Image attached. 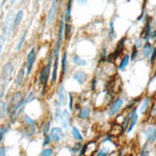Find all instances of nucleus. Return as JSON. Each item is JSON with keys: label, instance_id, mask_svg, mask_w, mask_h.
<instances>
[{"label": "nucleus", "instance_id": "1", "mask_svg": "<svg viewBox=\"0 0 156 156\" xmlns=\"http://www.w3.org/2000/svg\"><path fill=\"white\" fill-rule=\"evenodd\" d=\"M138 121V115H137V108H132V110L127 114L123 121V130L126 133H130L134 126L136 125Z\"/></svg>", "mask_w": 156, "mask_h": 156}, {"label": "nucleus", "instance_id": "2", "mask_svg": "<svg viewBox=\"0 0 156 156\" xmlns=\"http://www.w3.org/2000/svg\"><path fill=\"white\" fill-rule=\"evenodd\" d=\"M13 13L10 12L7 16L5 21H4V25H3V31H2V42L4 43L5 40L9 38L10 34L12 31V25H13Z\"/></svg>", "mask_w": 156, "mask_h": 156}, {"label": "nucleus", "instance_id": "3", "mask_svg": "<svg viewBox=\"0 0 156 156\" xmlns=\"http://www.w3.org/2000/svg\"><path fill=\"white\" fill-rule=\"evenodd\" d=\"M51 60L49 59L48 63H47V65L45 67H43L41 70H40L39 72V76H38V80L40 84H41L44 89L47 87V83H48L49 81V78H50V73H51Z\"/></svg>", "mask_w": 156, "mask_h": 156}, {"label": "nucleus", "instance_id": "4", "mask_svg": "<svg viewBox=\"0 0 156 156\" xmlns=\"http://www.w3.org/2000/svg\"><path fill=\"white\" fill-rule=\"evenodd\" d=\"M124 103H125L124 98L118 97L117 99H115L113 101V103L110 105L109 109H108V111H107L108 117H114L115 115L118 114L120 112V110L122 109V107L124 106Z\"/></svg>", "mask_w": 156, "mask_h": 156}, {"label": "nucleus", "instance_id": "5", "mask_svg": "<svg viewBox=\"0 0 156 156\" xmlns=\"http://www.w3.org/2000/svg\"><path fill=\"white\" fill-rule=\"evenodd\" d=\"M63 33H64V19L62 18V20H60V23H59V27H58V40H57V44H56L55 52H54V56H55V58L58 57L60 47H62V36H63Z\"/></svg>", "mask_w": 156, "mask_h": 156}, {"label": "nucleus", "instance_id": "6", "mask_svg": "<svg viewBox=\"0 0 156 156\" xmlns=\"http://www.w3.org/2000/svg\"><path fill=\"white\" fill-rule=\"evenodd\" d=\"M58 8V0H53L51 7L49 9V12H48V15H47V23L49 25L53 24L54 21H55L56 17H57Z\"/></svg>", "mask_w": 156, "mask_h": 156}, {"label": "nucleus", "instance_id": "7", "mask_svg": "<svg viewBox=\"0 0 156 156\" xmlns=\"http://www.w3.org/2000/svg\"><path fill=\"white\" fill-rule=\"evenodd\" d=\"M125 42H126V38H123L122 40H120V42L118 43L117 47H116V49H115V51L113 53L109 54V55H108V57L106 58L107 62H110V61H112V60H116L117 59V57L120 55L122 52H123Z\"/></svg>", "mask_w": 156, "mask_h": 156}, {"label": "nucleus", "instance_id": "8", "mask_svg": "<svg viewBox=\"0 0 156 156\" xmlns=\"http://www.w3.org/2000/svg\"><path fill=\"white\" fill-rule=\"evenodd\" d=\"M144 134H145L147 144H153L156 142V127L155 126L151 125L146 128Z\"/></svg>", "mask_w": 156, "mask_h": 156}, {"label": "nucleus", "instance_id": "9", "mask_svg": "<svg viewBox=\"0 0 156 156\" xmlns=\"http://www.w3.org/2000/svg\"><path fill=\"white\" fill-rule=\"evenodd\" d=\"M36 58H37L36 50L35 48H32L30 52L28 53V56H27V74H28V75L32 72L33 67L36 62Z\"/></svg>", "mask_w": 156, "mask_h": 156}, {"label": "nucleus", "instance_id": "10", "mask_svg": "<svg viewBox=\"0 0 156 156\" xmlns=\"http://www.w3.org/2000/svg\"><path fill=\"white\" fill-rule=\"evenodd\" d=\"M21 100H22V94H21V93H20V92H16L12 97V98L10 100V103H9L8 107H7V111L10 113Z\"/></svg>", "mask_w": 156, "mask_h": 156}, {"label": "nucleus", "instance_id": "11", "mask_svg": "<svg viewBox=\"0 0 156 156\" xmlns=\"http://www.w3.org/2000/svg\"><path fill=\"white\" fill-rule=\"evenodd\" d=\"M63 131L60 127H53L51 129V132H50V137L52 139V141L54 142H60L63 138Z\"/></svg>", "mask_w": 156, "mask_h": 156}, {"label": "nucleus", "instance_id": "12", "mask_svg": "<svg viewBox=\"0 0 156 156\" xmlns=\"http://www.w3.org/2000/svg\"><path fill=\"white\" fill-rule=\"evenodd\" d=\"M73 79L76 80L80 85H84L88 79V75L83 70H78L73 74Z\"/></svg>", "mask_w": 156, "mask_h": 156}, {"label": "nucleus", "instance_id": "13", "mask_svg": "<svg viewBox=\"0 0 156 156\" xmlns=\"http://www.w3.org/2000/svg\"><path fill=\"white\" fill-rule=\"evenodd\" d=\"M13 71V65L12 62H9L7 63L4 67H3V70H2V73H1V78L3 80H6V79H9L11 74L12 73Z\"/></svg>", "mask_w": 156, "mask_h": 156}, {"label": "nucleus", "instance_id": "14", "mask_svg": "<svg viewBox=\"0 0 156 156\" xmlns=\"http://www.w3.org/2000/svg\"><path fill=\"white\" fill-rule=\"evenodd\" d=\"M58 102L62 106L66 105V91L64 89V86L63 84H60L58 86Z\"/></svg>", "mask_w": 156, "mask_h": 156}, {"label": "nucleus", "instance_id": "15", "mask_svg": "<svg viewBox=\"0 0 156 156\" xmlns=\"http://www.w3.org/2000/svg\"><path fill=\"white\" fill-rule=\"evenodd\" d=\"M60 121H62V127L64 129H67L70 124V115H69V112L67 110H64L62 111V117H60Z\"/></svg>", "mask_w": 156, "mask_h": 156}, {"label": "nucleus", "instance_id": "16", "mask_svg": "<svg viewBox=\"0 0 156 156\" xmlns=\"http://www.w3.org/2000/svg\"><path fill=\"white\" fill-rule=\"evenodd\" d=\"M58 57L55 58V61H54L53 72H52V76H51V82L53 84L56 83L58 80Z\"/></svg>", "mask_w": 156, "mask_h": 156}, {"label": "nucleus", "instance_id": "17", "mask_svg": "<svg viewBox=\"0 0 156 156\" xmlns=\"http://www.w3.org/2000/svg\"><path fill=\"white\" fill-rule=\"evenodd\" d=\"M23 18V11L22 10H19L16 15L15 16V18H13V25H12V31L16 30L17 27L19 26L20 22H21V20Z\"/></svg>", "mask_w": 156, "mask_h": 156}, {"label": "nucleus", "instance_id": "18", "mask_svg": "<svg viewBox=\"0 0 156 156\" xmlns=\"http://www.w3.org/2000/svg\"><path fill=\"white\" fill-rule=\"evenodd\" d=\"M72 3H73V0H68V3H67L66 10H65V15H64V22L65 23H69L70 19H71Z\"/></svg>", "mask_w": 156, "mask_h": 156}, {"label": "nucleus", "instance_id": "19", "mask_svg": "<svg viewBox=\"0 0 156 156\" xmlns=\"http://www.w3.org/2000/svg\"><path fill=\"white\" fill-rule=\"evenodd\" d=\"M90 114H91V109H90L89 107H83L80 110L79 118L81 119V120H86V119L89 118Z\"/></svg>", "mask_w": 156, "mask_h": 156}, {"label": "nucleus", "instance_id": "20", "mask_svg": "<svg viewBox=\"0 0 156 156\" xmlns=\"http://www.w3.org/2000/svg\"><path fill=\"white\" fill-rule=\"evenodd\" d=\"M144 40L147 43L148 40L151 38V23L148 21V17H147V21L146 23V26H145V29H144Z\"/></svg>", "mask_w": 156, "mask_h": 156}, {"label": "nucleus", "instance_id": "21", "mask_svg": "<svg viewBox=\"0 0 156 156\" xmlns=\"http://www.w3.org/2000/svg\"><path fill=\"white\" fill-rule=\"evenodd\" d=\"M151 97H147L144 100H143V102H142L141 104V107H140V113L142 115H145L146 112L147 111L148 109V106H150V103H151Z\"/></svg>", "mask_w": 156, "mask_h": 156}, {"label": "nucleus", "instance_id": "22", "mask_svg": "<svg viewBox=\"0 0 156 156\" xmlns=\"http://www.w3.org/2000/svg\"><path fill=\"white\" fill-rule=\"evenodd\" d=\"M71 133H72V136L74 137V139L77 140L78 142H83V135L80 134V130L76 126H72L71 128Z\"/></svg>", "mask_w": 156, "mask_h": 156}, {"label": "nucleus", "instance_id": "23", "mask_svg": "<svg viewBox=\"0 0 156 156\" xmlns=\"http://www.w3.org/2000/svg\"><path fill=\"white\" fill-rule=\"evenodd\" d=\"M152 45L150 44V43H146V44L143 46V50H142V55H143L144 57H148V56H151V53L152 51Z\"/></svg>", "mask_w": 156, "mask_h": 156}, {"label": "nucleus", "instance_id": "24", "mask_svg": "<svg viewBox=\"0 0 156 156\" xmlns=\"http://www.w3.org/2000/svg\"><path fill=\"white\" fill-rule=\"evenodd\" d=\"M68 70V62H67V52L65 51L62 58V74H65Z\"/></svg>", "mask_w": 156, "mask_h": 156}, {"label": "nucleus", "instance_id": "25", "mask_svg": "<svg viewBox=\"0 0 156 156\" xmlns=\"http://www.w3.org/2000/svg\"><path fill=\"white\" fill-rule=\"evenodd\" d=\"M129 60H130V56L128 55V54L125 55L124 58L122 59L120 65H119V70H124L126 67L128 66V64H129Z\"/></svg>", "mask_w": 156, "mask_h": 156}, {"label": "nucleus", "instance_id": "26", "mask_svg": "<svg viewBox=\"0 0 156 156\" xmlns=\"http://www.w3.org/2000/svg\"><path fill=\"white\" fill-rule=\"evenodd\" d=\"M24 77H25V70H24V69H21V70L18 71L17 76H16V87H20V86L22 85Z\"/></svg>", "mask_w": 156, "mask_h": 156}, {"label": "nucleus", "instance_id": "27", "mask_svg": "<svg viewBox=\"0 0 156 156\" xmlns=\"http://www.w3.org/2000/svg\"><path fill=\"white\" fill-rule=\"evenodd\" d=\"M72 59H73L74 64L77 65V66L83 67V66H86V64H87V63H86V61L83 60V59H81L79 55H74V56L72 57Z\"/></svg>", "mask_w": 156, "mask_h": 156}, {"label": "nucleus", "instance_id": "28", "mask_svg": "<svg viewBox=\"0 0 156 156\" xmlns=\"http://www.w3.org/2000/svg\"><path fill=\"white\" fill-rule=\"evenodd\" d=\"M26 35H27V31H24V33L22 34L21 38L19 39V42H18V44H17V45H16V50H17V51H19L20 49L22 48L23 44H24L25 39H26Z\"/></svg>", "mask_w": 156, "mask_h": 156}, {"label": "nucleus", "instance_id": "29", "mask_svg": "<svg viewBox=\"0 0 156 156\" xmlns=\"http://www.w3.org/2000/svg\"><path fill=\"white\" fill-rule=\"evenodd\" d=\"M24 121H25V124H27L28 126H31V127L37 126V123L33 119H31L29 116H24Z\"/></svg>", "mask_w": 156, "mask_h": 156}, {"label": "nucleus", "instance_id": "30", "mask_svg": "<svg viewBox=\"0 0 156 156\" xmlns=\"http://www.w3.org/2000/svg\"><path fill=\"white\" fill-rule=\"evenodd\" d=\"M108 35H109V39L110 40H112L113 39L116 38V34H115V30H114V23L113 21H111L109 23V33H108Z\"/></svg>", "mask_w": 156, "mask_h": 156}, {"label": "nucleus", "instance_id": "31", "mask_svg": "<svg viewBox=\"0 0 156 156\" xmlns=\"http://www.w3.org/2000/svg\"><path fill=\"white\" fill-rule=\"evenodd\" d=\"M41 131H42L44 136L48 134V132L50 131V123H49V121L42 124V125H41Z\"/></svg>", "mask_w": 156, "mask_h": 156}, {"label": "nucleus", "instance_id": "32", "mask_svg": "<svg viewBox=\"0 0 156 156\" xmlns=\"http://www.w3.org/2000/svg\"><path fill=\"white\" fill-rule=\"evenodd\" d=\"M7 111L6 103L3 101H0V118H3L5 116V113Z\"/></svg>", "mask_w": 156, "mask_h": 156}, {"label": "nucleus", "instance_id": "33", "mask_svg": "<svg viewBox=\"0 0 156 156\" xmlns=\"http://www.w3.org/2000/svg\"><path fill=\"white\" fill-rule=\"evenodd\" d=\"M71 33V25L69 23H65L64 22V34H65V38L67 39L69 37Z\"/></svg>", "mask_w": 156, "mask_h": 156}, {"label": "nucleus", "instance_id": "34", "mask_svg": "<svg viewBox=\"0 0 156 156\" xmlns=\"http://www.w3.org/2000/svg\"><path fill=\"white\" fill-rule=\"evenodd\" d=\"M54 153V150L52 148H45L42 150V152L40 153V156H52Z\"/></svg>", "mask_w": 156, "mask_h": 156}, {"label": "nucleus", "instance_id": "35", "mask_svg": "<svg viewBox=\"0 0 156 156\" xmlns=\"http://www.w3.org/2000/svg\"><path fill=\"white\" fill-rule=\"evenodd\" d=\"M108 152H109V148L105 147V148H103V150H101L97 153L96 156H107V155H108Z\"/></svg>", "mask_w": 156, "mask_h": 156}, {"label": "nucleus", "instance_id": "36", "mask_svg": "<svg viewBox=\"0 0 156 156\" xmlns=\"http://www.w3.org/2000/svg\"><path fill=\"white\" fill-rule=\"evenodd\" d=\"M155 59H156V48L153 47L152 48V51L151 53V64L153 65L154 62H155Z\"/></svg>", "mask_w": 156, "mask_h": 156}, {"label": "nucleus", "instance_id": "37", "mask_svg": "<svg viewBox=\"0 0 156 156\" xmlns=\"http://www.w3.org/2000/svg\"><path fill=\"white\" fill-rule=\"evenodd\" d=\"M8 131V128L6 127H1L0 128V144H1V142L4 138V135L6 134V132Z\"/></svg>", "mask_w": 156, "mask_h": 156}, {"label": "nucleus", "instance_id": "38", "mask_svg": "<svg viewBox=\"0 0 156 156\" xmlns=\"http://www.w3.org/2000/svg\"><path fill=\"white\" fill-rule=\"evenodd\" d=\"M52 142V139H51V137H50V135H45V138H44V141H43V146H48L50 143Z\"/></svg>", "mask_w": 156, "mask_h": 156}, {"label": "nucleus", "instance_id": "39", "mask_svg": "<svg viewBox=\"0 0 156 156\" xmlns=\"http://www.w3.org/2000/svg\"><path fill=\"white\" fill-rule=\"evenodd\" d=\"M142 45H143V40L142 39H138L135 40V44H134V47L136 49H139L140 47H142Z\"/></svg>", "mask_w": 156, "mask_h": 156}, {"label": "nucleus", "instance_id": "40", "mask_svg": "<svg viewBox=\"0 0 156 156\" xmlns=\"http://www.w3.org/2000/svg\"><path fill=\"white\" fill-rule=\"evenodd\" d=\"M150 155V151H148V150L147 148V146H145V147L142 150V151L140 152V154H139V156H148Z\"/></svg>", "mask_w": 156, "mask_h": 156}, {"label": "nucleus", "instance_id": "41", "mask_svg": "<svg viewBox=\"0 0 156 156\" xmlns=\"http://www.w3.org/2000/svg\"><path fill=\"white\" fill-rule=\"evenodd\" d=\"M97 83H98V80L96 77H94L91 81V90L94 91L95 89H96V86H97Z\"/></svg>", "mask_w": 156, "mask_h": 156}, {"label": "nucleus", "instance_id": "42", "mask_svg": "<svg viewBox=\"0 0 156 156\" xmlns=\"http://www.w3.org/2000/svg\"><path fill=\"white\" fill-rule=\"evenodd\" d=\"M138 55V49H136L134 47L133 50H132V53H131V55H130V60H135V58L137 57Z\"/></svg>", "mask_w": 156, "mask_h": 156}, {"label": "nucleus", "instance_id": "43", "mask_svg": "<svg viewBox=\"0 0 156 156\" xmlns=\"http://www.w3.org/2000/svg\"><path fill=\"white\" fill-rule=\"evenodd\" d=\"M69 110L73 111V96H72V93H69Z\"/></svg>", "mask_w": 156, "mask_h": 156}, {"label": "nucleus", "instance_id": "44", "mask_svg": "<svg viewBox=\"0 0 156 156\" xmlns=\"http://www.w3.org/2000/svg\"><path fill=\"white\" fill-rule=\"evenodd\" d=\"M139 99H140V97H137L136 99H134V100H132V101H131V102H130L129 104H128V105L126 106V109L128 110V109H129V108H132V107H133V105H134L135 103H136V102H137V100H139Z\"/></svg>", "mask_w": 156, "mask_h": 156}, {"label": "nucleus", "instance_id": "45", "mask_svg": "<svg viewBox=\"0 0 156 156\" xmlns=\"http://www.w3.org/2000/svg\"><path fill=\"white\" fill-rule=\"evenodd\" d=\"M81 147V146L80 145V144H77V145H75V147H73V148H71V152L72 153H76L80 148Z\"/></svg>", "mask_w": 156, "mask_h": 156}, {"label": "nucleus", "instance_id": "46", "mask_svg": "<svg viewBox=\"0 0 156 156\" xmlns=\"http://www.w3.org/2000/svg\"><path fill=\"white\" fill-rule=\"evenodd\" d=\"M105 57H106V49H103V52H101V60L100 62H101V61L105 60Z\"/></svg>", "mask_w": 156, "mask_h": 156}, {"label": "nucleus", "instance_id": "47", "mask_svg": "<svg viewBox=\"0 0 156 156\" xmlns=\"http://www.w3.org/2000/svg\"><path fill=\"white\" fill-rule=\"evenodd\" d=\"M0 156H6V147H0Z\"/></svg>", "mask_w": 156, "mask_h": 156}, {"label": "nucleus", "instance_id": "48", "mask_svg": "<svg viewBox=\"0 0 156 156\" xmlns=\"http://www.w3.org/2000/svg\"><path fill=\"white\" fill-rule=\"evenodd\" d=\"M77 2L80 5H83V4H85L87 2V0H77Z\"/></svg>", "mask_w": 156, "mask_h": 156}, {"label": "nucleus", "instance_id": "49", "mask_svg": "<svg viewBox=\"0 0 156 156\" xmlns=\"http://www.w3.org/2000/svg\"><path fill=\"white\" fill-rule=\"evenodd\" d=\"M151 38L152 40H155V39H156V31H153V32H151Z\"/></svg>", "mask_w": 156, "mask_h": 156}, {"label": "nucleus", "instance_id": "50", "mask_svg": "<svg viewBox=\"0 0 156 156\" xmlns=\"http://www.w3.org/2000/svg\"><path fill=\"white\" fill-rule=\"evenodd\" d=\"M2 50H3V45H2V44H0V55H1Z\"/></svg>", "mask_w": 156, "mask_h": 156}, {"label": "nucleus", "instance_id": "51", "mask_svg": "<svg viewBox=\"0 0 156 156\" xmlns=\"http://www.w3.org/2000/svg\"><path fill=\"white\" fill-rule=\"evenodd\" d=\"M16 1V0H12V3H15Z\"/></svg>", "mask_w": 156, "mask_h": 156}]
</instances>
